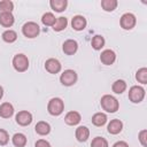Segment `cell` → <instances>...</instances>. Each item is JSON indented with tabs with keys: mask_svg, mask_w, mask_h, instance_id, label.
<instances>
[{
	"mask_svg": "<svg viewBox=\"0 0 147 147\" xmlns=\"http://www.w3.org/2000/svg\"><path fill=\"white\" fill-rule=\"evenodd\" d=\"M2 39L3 41L6 42H14L16 39H17V33L14 31V30H6L3 33H2Z\"/></svg>",
	"mask_w": 147,
	"mask_h": 147,
	"instance_id": "cell-25",
	"label": "cell"
},
{
	"mask_svg": "<svg viewBox=\"0 0 147 147\" xmlns=\"http://www.w3.org/2000/svg\"><path fill=\"white\" fill-rule=\"evenodd\" d=\"M136 79L141 84H147V69L141 68L136 74Z\"/></svg>",
	"mask_w": 147,
	"mask_h": 147,
	"instance_id": "cell-29",
	"label": "cell"
},
{
	"mask_svg": "<svg viewBox=\"0 0 147 147\" xmlns=\"http://www.w3.org/2000/svg\"><path fill=\"white\" fill-rule=\"evenodd\" d=\"M88 137H90V130L86 126H78L76 129V138L78 141L80 142L86 141Z\"/></svg>",
	"mask_w": 147,
	"mask_h": 147,
	"instance_id": "cell-17",
	"label": "cell"
},
{
	"mask_svg": "<svg viewBox=\"0 0 147 147\" xmlns=\"http://www.w3.org/2000/svg\"><path fill=\"white\" fill-rule=\"evenodd\" d=\"M13 65L16 71L23 72L29 68V59L24 54H16L13 59Z\"/></svg>",
	"mask_w": 147,
	"mask_h": 147,
	"instance_id": "cell-3",
	"label": "cell"
},
{
	"mask_svg": "<svg viewBox=\"0 0 147 147\" xmlns=\"http://www.w3.org/2000/svg\"><path fill=\"white\" fill-rule=\"evenodd\" d=\"M64 109V103L62 101V99L60 98H53L49 100L48 105H47V110L51 115L53 116H59L62 114Z\"/></svg>",
	"mask_w": 147,
	"mask_h": 147,
	"instance_id": "cell-2",
	"label": "cell"
},
{
	"mask_svg": "<svg viewBox=\"0 0 147 147\" xmlns=\"http://www.w3.org/2000/svg\"><path fill=\"white\" fill-rule=\"evenodd\" d=\"M111 88L116 94H122L126 90V83L123 79H117L116 82H114Z\"/></svg>",
	"mask_w": 147,
	"mask_h": 147,
	"instance_id": "cell-22",
	"label": "cell"
},
{
	"mask_svg": "<svg viewBox=\"0 0 147 147\" xmlns=\"http://www.w3.org/2000/svg\"><path fill=\"white\" fill-rule=\"evenodd\" d=\"M13 9H14V3L10 0H2V1H0V14L11 13Z\"/></svg>",
	"mask_w": 147,
	"mask_h": 147,
	"instance_id": "cell-24",
	"label": "cell"
},
{
	"mask_svg": "<svg viewBox=\"0 0 147 147\" xmlns=\"http://www.w3.org/2000/svg\"><path fill=\"white\" fill-rule=\"evenodd\" d=\"M14 114V107L9 102H3L0 106V116L2 118H9Z\"/></svg>",
	"mask_w": 147,
	"mask_h": 147,
	"instance_id": "cell-14",
	"label": "cell"
},
{
	"mask_svg": "<svg viewBox=\"0 0 147 147\" xmlns=\"http://www.w3.org/2000/svg\"><path fill=\"white\" fill-rule=\"evenodd\" d=\"M49 5H51L53 10H55L57 13H61L65 9V7L68 5V1L67 0H51Z\"/></svg>",
	"mask_w": 147,
	"mask_h": 147,
	"instance_id": "cell-19",
	"label": "cell"
},
{
	"mask_svg": "<svg viewBox=\"0 0 147 147\" xmlns=\"http://www.w3.org/2000/svg\"><path fill=\"white\" fill-rule=\"evenodd\" d=\"M11 140L15 147H24L26 145V137L23 133H15Z\"/></svg>",
	"mask_w": 147,
	"mask_h": 147,
	"instance_id": "cell-21",
	"label": "cell"
},
{
	"mask_svg": "<svg viewBox=\"0 0 147 147\" xmlns=\"http://www.w3.org/2000/svg\"><path fill=\"white\" fill-rule=\"evenodd\" d=\"M80 119H82V117L78 111H69L64 117V122L68 125H76L80 122Z\"/></svg>",
	"mask_w": 147,
	"mask_h": 147,
	"instance_id": "cell-13",
	"label": "cell"
},
{
	"mask_svg": "<svg viewBox=\"0 0 147 147\" xmlns=\"http://www.w3.org/2000/svg\"><path fill=\"white\" fill-rule=\"evenodd\" d=\"M119 23H121V26L123 29L131 30L136 25V16L133 14H131V13H125V14L122 15Z\"/></svg>",
	"mask_w": 147,
	"mask_h": 147,
	"instance_id": "cell-7",
	"label": "cell"
},
{
	"mask_svg": "<svg viewBox=\"0 0 147 147\" xmlns=\"http://www.w3.org/2000/svg\"><path fill=\"white\" fill-rule=\"evenodd\" d=\"M139 140L144 147H147V130H142L139 133Z\"/></svg>",
	"mask_w": 147,
	"mask_h": 147,
	"instance_id": "cell-32",
	"label": "cell"
},
{
	"mask_svg": "<svg viewBox=\"0 0 147 147\" xmlns=\"http://www.w3.org/2000/svg\"><path fill=\"white\" fill-rule=\"evenodd\" d=\"M55 21H56V18L52 13H45L41 17V22L47 26H53Z\"/></svg>",
	"mask_w": 147,
	"mask_h": 147,
	"instance_id": "cell-28",
	"label": "cell"
},
{
	"mask_svg": "<svg viewBox=\"0 0 147 147\" xmlns=\"http://www.w3.org/2000/svg\"><path fill=\"white\" fill-rule=\"evenodd\" d=\"M22 32L26 38H36L40 32V28L34 22H26L22 26Z\"/></svg>",
	"mask_w": 147,
	"mask_h": 147,
	"instance_id": "cell-4",
	"label": "cell"
},
{
	"mask_svg": "<svg viewBox=\"0 0 147 147\" xmlns=\"http://www.w3.org/2000/svg\"><path fill=\"white\" fill-rule=\"evenodd\" d=\"M100 103H101L102 109L106 110L107 113H115V111L118 110V107H119L117 99L115 96H113V95H109V94L103 95L101 98Z\"/></svg>",
	"mask_w": 147,
	"mask_h": 147,
	"instance_id": "cell-1",
	"label": "cell"
},
{
	"mask_svg": "<svg viewBox=\"0 0 147 147\" xmlns=\"http://www.w3.org/2000/svg\"><path fill=\"white\" fill-rule=\"evenodd\" d=\"M145 98V90L141 86H132L129 91V99L133 103H139Z\"/></svg>",
	"mask_w": 147,
	"mask_h": 147,
	"instance_id": "cell-5",
	"label": "cell"
},
{
	"mask_svg": "<svg viewBox=\"0 0 147 147\" xmlns=\"http://www.w3.org/2000/svg\"><path fill=\"white\" fill-rule=\"evenodd\" d=\"M0 24L5 28H10L14 24V16L11 13L0 14Z\"/></svg>",
	"mask_w": 147,
	"mask_h": 147,
	"instance_id": "cell-18",
	"label": "cell"
},
{
	"mask_svg": "<svg viewBox=\"0 0 147 147\" xmlns=\"http://www.w3.org/2000/svg\"><path fill=\"white\" fill-rule=\"evenodd\" d=\"M9 141V136L8 132L3 129H0V146H5L7 145Z\"/></svg>",
	"mask_w": 147,
	"mask_h": 147,
	"instance_id": "cell-31",
	"label": "cell"
},
{
	"mask_svg": "<svg viewBox=\"0 0 147 147\" xmlns=\"http://www.w3.org/2000/svg\"><path fill=\"white\" fill-rule=\"evenodd\" d=\"M45 69L49 74H57L61 70V63L56 59H48L45 62Z\"/></svg>",
	"mask_w": 147,
	"mask_h": 147,
	"instance_id": "cell-10",
	"label": "cell"
},
{
	"mask_svg": "<svg viewBox=\"0 0 147 147\" xmlns=\"http://www.w3.org/2000/svg\"><path fill=\"white\" fill-rule=\"evenodd\" d=\"M91 147H108V141L102 137H95L91 142Z\"/></svg>",
	"mask_w": 147,
	"mask_h": 147,
	"instance_id": "cell-30",
	"label": "cell"
},
{
	"mask_svg": "<svg viewBox=\"0 0 147 147\" xmlns=\"http://www.w3.org/2000/svg\"><path fill=\"white\" fill-rule=\"evenodd\" d=\"M113 147H129V145L125 141H117L113 145Z\"/></svg>",
	"mask_w": 147,
	"mask_h": 147,
	"instance_id": "cell-34",
	"label": "cell"
},
{
	"mask_svg": "<svg viewBox=\"0 0 147 147\" xmlns=\"http://www.w3.org/2000/svg\"><path fill=\"white\" fill-rule=\"evenodd\" d=\"M71 26L74 28V30L76 31H82L85 29L86 26V18L82 15H76L72 17V21H71Z\"/></svg>",
	"mask_w": 147,
	"mask_h": 147,
	"instance_id": "cell-12",
	"label": "cell"
},
{
	"mask_svg": "<svg viewBox=\"0 0 147 147\" xmlns=\"http://www.w3.org/2000/svg\"><path fill=\"white\" fill-rule=\"evenodd\" d=\"M60 82H61L62 85H64V86H71V85H74V84L77 82V74H76V71H74V70H71V69L64 70V71L61 74Z\"/></svg>",
	"mask_w": 147,
	"mask_h": 147,
	"instance_id": "cell-6",
	"label": "cell"
},
{
	"mask_svg": "<svg viewBox=\"0 0 147 147\" xmlns=\"http://www.w3.org/2000/svg\"><path fill=\"white\" fill-rule=\"evenodd\" d=\"M115 60H116V54H115V52L111 51V49H105V51L101 53V55H100V61H101L103 64H106V65L113 64V63L115 62Z\"/></svg>",
	"mask_w": 147,
	"mask_h": 147,
	"instance_id": "cell-9",
	"label": "cell"
},
{
	"mask_svg": "<svg viewBox=\"0 0 147 147\" xmlns=\"http://www.w3.org/2000/svg\"><path fill=\"white\" fill-rule=\"evenodd\" d=\"M108 132L111 134H117L122 131L123 129V123L119 119H111L110 123L108 124Z\"/></svg>",
	"mask_w": 147,
	"mask_h": 147,
	"instance_id": "cell-15",
	"label": "cell"
},
{
	"mask_svg": "<svg viewBox=\"0 0 147 147\" xmlns=\"http://www.w3.org/2000/svg\"><path fill=\"white\" fill-rule=\"evenodd\" d=\"M34 147H51V144L44 139H39V140H37Z\"/></svg>",
	"mask_w": 147,
	"mask_h": 147,
	"instance_id": "cell-33",
	"label": "cell"
},
{
	"mask_svg": "<svg viewBox=\"0 0 147 147\" xmlns=\"http://www.w3.org/2000/svg\"><path fill=\"white\" fill-rule=\"evenodd\" d=\"M62 49H63V52H64L67 55H72V54H75V53L77 52V49H78V44H77V41L74 40V39H68V40H65V41L63 42Z\"/></svg>",
	"mask_w": 147,
	"mask_h": 147,
	"instance_id": "cell-11",
	"label": "cell"
},
{
	"mask_svg": "<svg viewBox=\"0 0 147 147\" xmlns=\"http://www.w3.org/2000/svg\"><path fill=\"white\" fill-rule=\"evenodd\" d=\"M2 95H3V88L0 86V100H1V98H2Z\"/></svg>",
	"mask_w": 147,
	"mask_h": 147,
	"instance_id": "cell-35",
	"label": "cell"
},
{
	"mask_svg": "<svg viewBox=\"0 0 147 147\" xmlns=\"http://www.w3.org/2000/svg\"><path fill=\"white\" fill-rule=\"evenodd\" d=\"M67 25H68V20L65 17L61 16V17L56 18V21L53 25V29H54V31H62L67 28Z\"/></svg>",
	"mask_w": 147,
	"mask_h": 147,
	"instance_id": "cell-23",
	"label": "cell"
},
{
	"mask_svg": "<svg viewBox=\"0 0 147 147\" xmlns=\"http://www.w3.org/2000/svg\"><path fill=\"white\" fill-rule=\"evenodd\" d=\"M91 44H92V47H93L95 51H99V49H101V48L105 46V39H103V37L96 34V36L93 37Z\"/></svg>",
	"mask_w": 147,
	"mask_h": 147,
	"instance_id": "cell-26",
	"label": "cell"
},
{
	"mask_svg": "<svg viewBox=\"0 0 147 147\" xmlns=\"http://www.w3.org/2000/svg\"><path fill=\"white\" fill-rule=\"evenodd\" d=\"M106 122H107V115L103 113H96L92 117V123L95 126H102L106 124Z\"/></svg>",
	"mask_w": 147,
	"mask_h": 147,
	"instance_id": "cell-20",
	"label": "cell"
},
{
	"mask_svg": "<svg viewBox=\"0 0 147 147\" xmlns=\"http://www.w3.org/2000/svg\"><path fill=\"white\" fill-rule=\"evenodd\" d=\"M101 7L106 11H113L117 7V1L116 0H102L101 1Z\"/></svg>",
	"mask_w": 147,
	"mask_h": 147,
	"instance_id": "cell-27",
	"label": "cell"
},
{
	"mask_svg": "<svg viewBox=\"0 0 147 147\" xmlns=\"http://www.w3.org/2000/svg\"><path fill=\"white\" fill-rule=\"evenodd\" d=\"M32 122V115L31 113H29L28 110H22L18 111L16 115V123L22 125V126H26Z\"/></svg>",
	"mask_w": 147,
	"mask_h": 147,
	"instance_id": "cell-8",
	"label": "cell"
},
{
	"mask_svg": "<svg viewBox=\"0 0 147 147\" xmlns=\"http://www.w3.org/2000/svg\"><path fill=\"white\" fill-rule=\"evenodd\" d=\"M34 130L40 136H46L51 132V125L47 123V122H44V121H40L36 124L34 126Z\"/></svg>",
	"mask_w": 147,
	"mask_h": 147,
	"instance_id": "cell-16",
	"label": "cell"
}]
</instances>
